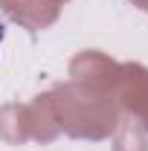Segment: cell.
I'll return each mask as SVG.
<instances>
[{"instance_id": "6da1fadb", "label": "cell", "mask_w": 148, "mask_h": 151, "mask_svg": "<svg viewBox=\"0 0 148 151\" xmlns=\"http://www.w3.org/2000/svg\"><path fill=\"white\" fill-rule=\"evenodd\" d=\"M0 41H3V23H0Z\"/></svg>"}]
</instances>
